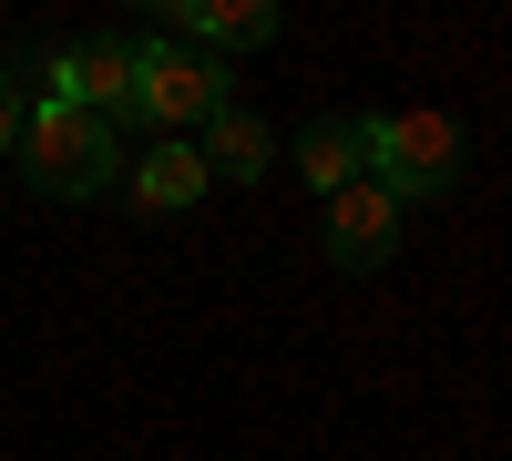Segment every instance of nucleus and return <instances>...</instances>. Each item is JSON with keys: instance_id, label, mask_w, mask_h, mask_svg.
<instances>
[{"instance_id": "obj_1", "label": "nucleus", "mask_w": 512, "mask_h": 461, "mask_svg": "<svg viewBox=\"0 0 512 461\" xmlns=\"http://www.w3.org/2000/svg\"><path fill=\"white\" fill-rule=\"evenodd\" d=\"M461 164H472V134L431 103H400V113H359V175L390 195V205H420V195H451Z\"/></svg>"}, {"instance_id": "obj_2", "label": "nucleus", "mask_w": 512, "mask_h": 461, "mask_svg": "<svg viewBox=\"0 0 512 461\" xmlns=\"http://www.w3.org/2000/svg\"><path fill=\"white\" fill-rule=\"evenodd\" d=\"M21 175H31V195H103V185H123V134L103 113H82V103H31V123H21Z\"/></svg>"}, {"instance_id": "obj_3", "label": "nucleus", "mask_w": 512, "mask_h": 461, "mask_svg": "<svg viewBox=\"0 0 512 461\" xmlns=\"http://www.w3.org/2000/svg\"><path fill=\"white\" fill-rule=\"evenodd\" d=\"M41 103H82V113H103L113 134H134V123H144V62H134V41L93 31V41L41 52Z\"/></svg>"}, {"instance_id": "obj_4", "label": "nucleus", "mask_w": 512, "mask_h": 461, "mask_svg": "<svg viewBox=\"0 0 512 461\" xmlns=\"http://www.w3.org/2000/svg\"><path fill=\"white\" fill-rule=\"evenodd\" d=\"M134 62H144V123H164V134H185V123H205V113L226 103V62H216V52H195V41L144 31V41H134Z\"/></svg>"}, {"instance_id": "obj_5", "label": "nucleus", "mask_w": 512, "mask_h": 461, "mask_svg": "<svg viewBox=\"0 0 512 461\" xmlns=\"http://www.w3.org/2000/svg\"><path fill=\"white\" fill-rule=\"evenodd\" d=\"M390 246H400V205L379 195L369 175H359L349 195H328V257H338V267L369 277V267H390Z\"/></svg>"}, {"instance_id": "obj_6", "label": "nucleus", "mask_w": 512, "mask_h": 461, "mask_svg": "<svg viewBox=\"0 0 512 461\" xmlns=\"http://www.w3.org/2000/svg\"><path fill=\"white\" fill-rule=\"evenodd\" d=\"M205 185H216V175H205V154H195L185 134H154L134 164H123V195H134L144 216H185V205H195Z\"/></svg>"}, {"instance_id": "obj_7", "label": "nucleus", "mask_w": 512, "mask_h": 461, "mask_svg": "<svg viewBox=\"0 0 512 461\" xmlns=\"http://www.w3.org/2000/svg\"><path fill=\"white\" fill-rule=\"evenodd\" d=\"M175 31H195V52H267L277 41V0H175V11H164V41Z\"/></svg>"}, {"instance_id": "obj_8", "label": "nucleus", "mask_w": 512, "mask_h": 461, "mask_svg": "<svg viewBox=\"0 0 512 461\" xmlns=\"http://www.w3.org/2000/svg\"><path fill=\"white\" fill-rule=\"evenodd\" d=\"M205 175H226V185H256V175H267V164H277V134H267V123H256L246 103H216V113H205Z\"/></svg>"}, {"instance_id": "obj_9", "label": "nucleus", "mask_w": 512, "mask_h": 461, "mask_svg": "<svg viewBox=\"0 0 512 461\" xmlns=\"http://www.w3.org/2000/svg\"><path fill=\"white\" fill-rule=\"evenodd\" d=\"M297 175H308V195H349L359 185V113H318L297 134Z\"/></svg>"}, {"instance_id": "obj_10", "label": "nucleus", "mask_w": 512, "mask_h": 461, "mask_svg": "<svg viewBox=\"0 0 512 461\" xmlns=\"http://www.w3.org/2000/svg\"><path fill=\"white\" fill-rule=\"evenodd\" d=\"M21 123H31V82H21V72H0V154L21 144Z\"/></svg>"}]
</instances>
